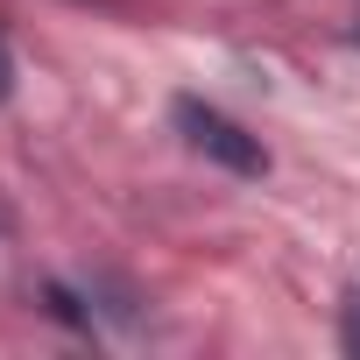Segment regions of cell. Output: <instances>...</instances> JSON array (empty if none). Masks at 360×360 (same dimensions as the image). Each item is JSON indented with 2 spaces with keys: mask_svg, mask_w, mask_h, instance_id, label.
<instances>
[{
  "mask_svg": "<svg viewBox=\"0 0 360 360\" xmlns=\"http://www.w3.org/2000/svg\"><path fill=\"white\" fill-rule=\"evenodd\" d=\"M169 120H176V134H184L205 162H219V169H233V176H262V169H269V148H262L240 120H226L219 106H205V99H176Z\"/></svg>",
  "mask_w": 360,
  "mask_h": 360,
  "instance_id": "6da1fadb",
  "label": "cell"
},
{
  "mask_svg": "<svg viewBox=\"0 0 360 360\" xmlns=\"http://www.w3.org/2000/svg\"><path fill=\"white\" fill-rule=\"evenodd\" d=\"M8 92H15V50H8V36H0V106H8Z\"/></svg>",
  "mask_w": 360,
  "mask_h": 360,
  "instance_id": "7a4b0ae2",
  "label": "cell"
},
{
  "mask_svg": "<svg viewBox=\"0 0 360 360\" xmlns=\"http://www.w3.org/2000/svg\"><path fill=\"white\" fill-rule=\"evenodd\" d=\"M353 346H360V304H353Z\"/></svg>",
  "mask_w": 360,
  "mask_h": 360,
  "instance_id": "3957f363",
  "label": "cell"
}]
</instances>
